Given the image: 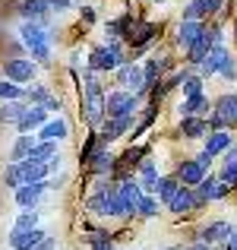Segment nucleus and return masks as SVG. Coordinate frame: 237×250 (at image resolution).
I'll return each instance as SVG.
<instances>
[{"instance_id": "nucleus-7", "label": "nucleus", "mask_w": 237, "mask_h": 250, "mask_svg": "<svg viewBox=\"0 0 237 250\" xmlns=\"http://www.w3.org/2000/svg\"><path fill=\"white\" fill-rule=\"evenodd\" d=\"M133 117H136V114H123V117H104V121L95 127L98 140H101L104 146H111L114 140H120V136L127 133L130 127H133Z\"/></svg>"}, {"instance_id": "nucleus-55", "label": "nucleus", "mask_w": 237, "mask_h": 250, "mask_svg": "<svg viewBox=\"0 0 237 250\" xmlns=\"http://www.w3.org/2000/svg\"><path fill=\"white\" fill-rule=\"evenodd\" d=\"M142 3H149V0H142Z\"/></svg>"}, {"instance_id": "nucleus-23", "label": "nucleus", "mask_w": 237, "mask_h": 250, "mask_svg": "<svg viewBox=\"0 0 237 250\" xmlns=\"http://www.w3.org/2000/svg\"><path fill=\"white\" fill-rule=\"evenodd\" d=\"M212 111L228 124V127H234V121H237V92H225V95H218V102L212 104Z\"/></svg>"}, {"instance_id": "nucleus-48", "label": "nucleus", "mask_w": 237, "mask_h": 250, "mask_svg": "<svg viewBox=\"0 0 237 250\" xmlns=\"http://www.w3.org/2000/svg\"><path fill=\"white\" fill-rule=\"evenodd\" d=\"M225 162H237V143H234V140L228 143V149L221 152V165H225Z\"/></svg>"}, {"instance_id": "nucleus-8", "label": "nucleus", "mask_w": 237, "mask_h": 250, "mask_svg": "<svg viewBox=\"0 0 237 250\" xmlns=\"http://www.w3.org/2000/svg\"><path fill=\"white\" fill-rule=\"evenodd\" d=\"M114 83L120 85V89L133 92V95H139L142 92V67H139V61H123L120 67L114 70Z\"/></svg>"}, {"instance_id": "nucleus-43", "label": "nucleus", "mask_w": 237, "mask_h": 250, "mask_svg": "<svg viewBox=\"0 0 237 250\" xmlns=\"http://www.w3.org/2000/svg\"><path fill=\"white\" fill-rule=\"evenodd\" d=\"M3 184H6L10 190L19 187V168H16V162H10V165L3 168Z\"/></svg>"}, {"instance_id": "nucleus-32", "label": "nucleus", "mask_w": 237, "mask_h": 250, "mask_svg": "<svg viewBox=\"0 0 237 250\" xmlns=\"http://www.w3.org/2000/svg\"><path fill=\"white\" fill-rule=\"evenodd\" d=\"M161 212V203H158L155 193H142L139 196V206H136V219H155Z\"/></svg>"}, {"instance_id": "nucleus-26", "label": "nucleus", "mask_w": 237, "mask_h": 250, "mask_svg": "<svg viewBox=\"0 0 237 250\" xmlns=\"http://www.w3.org/2000/svg\"><path fill=\"white\" fill-rule=\"evenodd\" d=\"M164 206H168V212H174V215L193 212V196H190V187H183V184H180V187L174 190V196H171Z\"/></svg>"}, {"instance_id": "nucleus-18", "label": "nucleus", "mask_w": 237, "mask_h": 250, "mask_svg": "<svg viewBox=\"0 0 237 250\" xmlns=\"http://www.w3.org/2000/svg\"><path fill=\"white\" fill-rule=\"evenodd\" d=\"M44 121H48V111H44L41 104H29V108L22 111V117H19L13 127H16V133H32V130H38Z\"/></svg>"}, {"instance_id": "nucleus-37", "label": "nucleus", "mask_w": 237, "mask_h": 250, "mask_svg": "<svg viewBox=\"0 0 237 250\" xmlns=\"http://www.w3.org/2000/svg\"><path fill=\"white\" fill-rule=\"evenodd\" d=\"M183 54H187V63H190V67H199V63H202V57L209 54V44L199 38V42H196V44H190V48L183 51Z\"/></svg>"}, {"instance_id": "nucleus-44", "label": "nucleus", "mask_w": 237, "mask_h": 250, "mask_svg": "<svg viewBox=\"0 0 237 250\" xmlns=\"http://www.w3.org/2000/svg\"><path fill=\"white\" fill-rule=\"evenodd\" d=\"M95 146H98V133H95V130H89V136H85V143H82V162H89V159H92Z\"/></svg>"}, {"instance_id": "nucleus-28", "label": "nucleus", "mask_w": 237, "mask_h": 250, "mask_svg": "<svg viewBox=\"0 0 237 250\" xmlns=\"http://www.w3.org/2000/svg\"><path fill=\"white\" fill-rule=\"evenodd\" d=\"M29 108L25 98H13V102H0V124H16L22 117V111Z\"/></svg>"}, {"instance_id": "nucleus-47", "label": "nucleus", "mask_w": 237, "mask_h": 250, "mask_svg": "<svg viewBox=\"0 0 237 250\" xmlns=\"http://www.w3.org/2000/svg\"><path fill=\"white\" fill-rule=\"evenodd\" d=\"M41 108H44V111H60V98H57L54 92H48V98L41 102Z\"/></svg>"}, {"instance_id": "nucleus-22", "label": "nucleus", "mask_w": 237, "mask_h": 250, "mask_svg": "<svg viewBox=\"0 0 237 250\" xmlns=\"http://www.w3.org/2000/svg\"><path fill=\"white\" fill-rule=\"evenodd\" d=\"M177 130L183 133V140H202L209 133V124L202 114H187V117H180V127Z\"/></svg>"}, {"instance_id": "nucleus-14", "label": "nucleus", "mask_w": 237, "mask_h": 250, "mask_svg": "<svg viewBox=\"0 0 237 250\" xmlns=\"http://www.w3.org/2000/svg\"><path fill=\"white\" fill-rule=\"evenodd\" d=\"M228 54H231V51H228V44H212V48H209V54L202 57V63H199V67H193V70L202 76V80H209V76H215L221 70V63H225Z\"/></svg>"}, {"instance_id": "nucleus-16", "label": "nucleus", "mask_w": 237, "mask_h": 250, "mask_svg": "<svg viewBox=\"0 0 237 250\" xmlns=\"http://www.w3.org/2000/svg\"><path fill=\"white\" fill-rule=\"evenodd\" d=\"M202 29H206V22H199V19H180L177 22V48L187 51L190 44H196L202 38Z\"/></svg>"}, {"instance_id": "nucleus-17", "label": "nucleus", "mask_w": 237, "mask_h": 250, "mask_svg": "<svg viewBox=\"0 0 237 250\" xmlns=\"http://www.w3.org/2000/svg\"><path fill=\"white\" fill-rule=\"evenodd\" d=\"M16 13L22 19H29V22H44V25H48V19H51V6L44 3V0H19Z\"/></svg>"}, {"instance_id": "nucleus-13", "label": "nucleus", "mask_w": 237, "mask_h": 250, "mask_svg": "<svg viewBox=\"0 0 237 250\" xmlns=\"http://www.w3.org/2000/svg\"><path fill=\"white\" fill-rule=\"evenodd\" d=\"M44 234H48V228H41V225H35V228H13L6 241H10L13 250H32Z\"/></svg>"}, {"instance_id": "nucleus-35", "label": "nucleus", "mask_w": 237, "mask_h": 250, "mask_svg": "<svg viewBox=\"0 0 237 250\" xmlns=\"http://www.w3.org/2000/svg\"><path fill=\"white\" fill-rule=\"evenodd\" d=\"M202 42H206L209 48H212V44H225V25H221V22L209 25L206 22V29H202Z\"/></svg>"}, {"instance_id": "nucleus-4", "label": "nucleus", "mask_w": 237, "mask_h": 250, "mask_svg": "<svg viewBox=\"0 0 237 250\" xmlns=\"http://www.w3.org/2000/svg\"><path fill=\"white\" fill-rule=\"evenodd\" d=\"M139 104H142V98L139 95H133V92H127V89H111V92H104V117H123V114H136L139 111Z\"/></svg>"}, {"instance_id": "nucleus-30", "label": "nucleus", "mask_w": 237, "mask_h": 250, "mask_svg": "<svg viewBox=\"0 0 237 250\" xmlns=\"http://www.w3.org/2000/svg\"><path fill=\"white\" fill-rule=\"evenodd\" d=\"M57 143L54 140H38L35 146H32V152H29V159H35V162H44V165H48V162H54L57 159Z\"/></svg>"}, {"instance_id": "nucleus-45", "label": "nucleus", "mask_w": 237, "mask_h": 250, "mask_svg": "<svg viewBox=\"0 0 237 250\" xmlns=\"http://www.w3.org/2000/svg\"><path fill=\"white\" fill-rule=\"evenodd\" d=\"M190 196H193V209H206V206H209L206 193H202L199 187H190Z\"/></svg>"}, {"instance_id": "nucleus-54", "label": "nucleus", "mask_w": 237, "mask_h": 250, "mask_svg": "<svg viewBox=\"0 0 237 250\" xmlns=\"http://www.w3.org/2000/svg\"><path fill=\"white\" fill-rule=\"evenodd\" d=\"M234 44H237V16H234Z\"/></svg>"}, {"instance_id": "nucleus-6", "label": "nucleus", "mask_w": 237, "mask_h": 250, "mask_svg": "<svg viewBox=\"0 0 237 250\" xmlns=\"http://www.w3.org/2000/svg\"><path fill=\"white\" fill-rule=\"evenodd\" d=\"M3 76L19 85H29L38 76V63L32 57H10V61H3Z\"/></svg>"}, {"instance_id": "nucleus-24", "label": "nucleus", "mask_w": 237, "mask_h": 250, "mask_svg": "<svg viewBox=\"0 0 237 250\" xmlns=\"http://www.w3.org/2000/svg\"><path fill=\"white\" fill-rule=\"evenodd\" d=\"M196 187H199L202 193H206V200H209V203H221L228 193H231V190H228L225 184L218 181V174H209V171H206V177H202V181L196 184Z\"/></svg>"}, {"instance_id": "nucleus-12", "label": "nucleus", "mask_w": 237, "mask_h": 250, "mask_svg": "<svg viewBox=\"0 0 237 250\" xmlns=\"http://www.w3.org/2000/svg\"><path fill=\"white\" fill-rule=\"evenodd\" d=\"M133 177H136V184H139V190L142 193H155V187H158V165H155V159H146L142 155L139 159V165H136L133 171Z\"/></svg>"}, {"instance_id": "nucleus-56", "label": "nucleus", "mask_w": 237, "mask_h": 250, "mask_svg": "<svg viewBox=\"0 0 237 250\" xmlns=\"http://www.w3.org/2000/svg\"><path fill=\"white\" fill-rule=\"evenodd\" d=\"M234 127H237V121H234Z\"/></svg>"}, {"instance_id": "nucleus-51", "label": "nucleus", "mask_w": 237, "mask_h": 250, "mask_svg": "<svg viewBox=\"0 0 237 250\" xmlns=\"http://www.w3.org/2000/svg\"><path fill=\"white\" fill-rule=\"evenodd\" d=\"M196 162H199V165L209 171V168H212V162H215V159H212V155H209V152H199V155H196Z\"/></svg>"}, {"instance_id": "nucleus-50", "label": "nucleus", "mask_w": 237, "mask_h": 250, "mask_svg": "<svg viewBox=\"0 0 237 250\" xmlns=\"http://www.w3.org/2000/svg\"><path fill=\"white\" fill-rule=\"evenodd\" d=\"M79 19H82L85 25H92L95 22V10H92V6H82V10H79Z\"/></svg>"}, {"instance_id": "nucleus-15", "label": "nucleus", "mask_w": 237, "mask_h": 250, "mask_svg": "<svg viewBox=\"0 0 237 250\" xmlns=\"http://www.w3.org/2000/svg\"><path fill=\"white\" fill-rule=\"evenodd\" d=\"M85 165H89V171H92L95 177H108L111 168H114V152H111V146H104V143L98 140L95 152H92V159L85 162Z\"/></svg>"}, {"instance_id": "nucleus-11", "label": "nucleus", "mask_w": 237, "mask_h": 250, "mask_svg": "<svg viewBox=\"0 0 237 250\" xmlns=\"http://www.w3.org/2000/svg\"><path fill=\"white\" fill-rule=\"evenodd\" d=\"M225 10V0H187L180 19H199V22H209L212 16Z\"/></svg>"}, {"instance_id": "nucleus-36", "label": "nucleus", "mask_w": 237, "mask_h": 250, "mask_svg": "<svg viewBox=\"0 0 237 250\" xmlns=\"http://www.w3.org/2000/svg\"><path fill=\"white\" fill-rule=\"evenodd\" d=\"M22 89L25 85L6 80V76H0V102H13V98H22Z\"/></svg>"}, {"instance_id": "nucleus-10", "label": "nucleus", "mask_w": 237, "mask_h": 250, "mask_svg": "<svg viewBox=\"0 0 237 250\" xmlns=\"http://www.w3.org/2000/svg\"><path fill=\"white\" fill-rule=\"evenodd\" d=\"M16 206L19 209H38L44 203V193H48V184L44 181H35V184H19L16 190Z\"/></svg>"}, {"instance_id": "nucleus-29", "label": "nucleus", "mask_w": 237, "mask_h": 250, "mask_svg": "<svg viewBox=\"0 0 237 250\" xmlns=\"http://www.w3.org/2000/svg\"><path fill=\"white\" fill-rule=\"evenodd\" d=\"M85 231H89V247H92V250H114V238H111L108 228H101V225H89Z\"/></svg>"}, {"instance_id": "nucleus-49", "label": "nucleus", "mask_w": 237, "mask_h": 250, "mask_svg": "<svg viewBox=\"0 0 237 250\" xmlns=\"http://www.w3.org/2000/svg\"><path fill=\"white\" fill-rule=\"evenodd\" d=\"M32 250H57V241H54V238H51V234H44V238H41V241H38V244H35V247H32Z\"/></svg>"}, {"instance_id": "nucleus-41", "label": "nucleus", "mask_w": 237, "mask_h": 250, "mask_svg": "<svg viewBox=\"0 0 237 250\" xmlns=\"http://www.w3.org/2000/svg\"><path fill=\"white\" fill-rule=\"evenodd\" d=\"M215 76H218L221 83H234V80H237V57H234V54H228V57H225V63H221V70H218Z\"/></svg>"}, {"instance_id": "nucleus-25", "label": "nucleus", "mask_w": 237, "mask_h": 250, "mask_svg": "<svg viewBox=\"0 0 237 250\" xmlns=\"http://www.w3.org/2000/svg\"><path fill=\"white\" fill-rule=\"evenodd\" d=\"M202 140H206L202 152H209L212 159H218V155L228 149V143H231V133H228V130H209V133L202 136Z\"/></svg>"}, {"instance_id": "nucleus-27", "label": "nucleus", "mask_w": 237, "mask_h": 250, "mask_svg": "<svg viewBox=\"0 0 237 250\" xmlns=\"http://www.w3.org/2000/svg\"><path fill=\"white\" fill-rule=\"evenodd\" d=\"M209 95L206 92H193V95H183V102H180V117H187V114H206L209 111Z\"/></svg>"}, {"instance_id": "nucleus-40", "label": "nucleus", "mask_w": 237, "mask_h": 250, "mask_svg": "<svg viewBox=\"0 0 237 250\" xmlns=\"http://www.w3.org/2000/svg\"><path fill=\"white\" fill-rule=\"evenodd\" d=\"M218 181L225 184L228 190H237V162H225L218 171Z\"/></svg>"}, {"instance_id": "nucleus-3", "label": "nucleus", "mask_w": 237, "mask_h": 250, "mask_svg": "<svg viewBox=\"0 0 237 250\" xmlns=\"http://www.w3.org/2000/svg\"><path fill=\"white\" fill-rule=\"evenodd\" d=\"M123 61H127L123 42H108V38H104V44H98V48L89 51V70H95V73H114Z\"/></svg>"}, {"instance_id": "nucleus-19", "label": "nucleus", "mask_w": 237, "mask_h": 250, "mask_svg": "<svg viewBox=\"0 0 237 250\" xmlns=\"http://www.w3.org/2000/svg\"><path fill=\"white\" fill-rule=\"evenodd\" d=\"M16 168H19V184H35V181H44V177H51V168L44 165V162H35V159L16 162Z\"/></svg>"}, {"instance_id": "nucleus-5", "label": "nucleus", "mask_w": 237, "mask_h": 250, "mask_svg": "<svg viewBox=\"0 0 237 250\" xmlns=\"http://www.w3.org/2000/svg\"><path fill=\"white\" fill-rule=\"evenodd\" d=\"M139 184H136V177H120L117 181V200H120V212H123V222L127 219H136V206H139Z\"/></svg>"}, {"instance_id": "nucleus-46", "label": "nucleus", "mask_w": 237, "mask_h": 250, "mask_svg": "<svg viewBox=\"0 0 237 250\" xmlns=\"http://www.w3.org/2000/svg\"><path fill=\"white\" fill-rule=\"evenodd\" d=\"M44 3H48L54 13H67V10H73V6H76L73 0H44Z\"/></svg>"}, {"instance_id": "nucleus-52", "label": "nucleus", "mask_w": 237, "mask_h": 250, "mask_svg": "<svg viewBox=\"0 0 237 250\" xmlns=\"http://www.w3.org/2000/svg\"><path fill=\"white\" fill-rule=\"evenodd\" d=\"M225 250H237V228H234V231H231V238L225 241Z\"/></svg>"}, {"instance_id": "nucleus-34", "label": "nucleus", "mask_w": 237, "mask_h": 250, "mask_svg": "<svg viewBox=\"0 0 237 250\" xmlns=\"http://www.w3.org/2000/svg\"><path fill=\"white\" fill-rule=\"evenodd\" d=\"M48 92H51V89H48L44 83H35V80H32V83L22 89V98H25L29 104H41L44 98H48Z\"/></svg>"}, {"instance_id": "nucleus-20", "label": "nucleus", "mask_w": 237, "mask_h": 250, "mask_svg": "<svg viewBox=\"0 0 237 250\" xmlns=\"http://www.w3.org/2000/svg\"><path fill=\"white\" fill-rule=\"evenodd\" d=\"M174 177L183 184V187H196V184L206 177V168L199 165L196 159H183L180 165H177V171H174Z\"/></svg>"}, {"instance_id": "nucleus-53", "label": "nucleus", "mask_w": 237, "mask_h": 250, "mask_svg": "<svg viewBox=\"0 0 237 250\" xmlns=\"http://www.w3.org/2000/svg\"><path fill=\"white\" fill-rule=\"evenodd\" d=\"M180 250H215V247H209V244H202V241H196V244H190V247H180Z\"/></svg>"}, {"instance_id": "nucleus-31", "label": "nucleus", "mask_w": 237, "mask_h": 250, "mask_svg": "<svg viewBox=\"0 0 237 250\" xmlns=\"http://www.w3.org/2000/svg\"><path fill=\"white\" fill-rule=\"evenodd\" d=\"M35 136L32 133H19L16 136V143H13V149H10V162H22V159H29V152H32V146H35Z\"/></svg>"}, {"instance_id": "nucleus-1", "label": "nucleus", "mask_w": 237, "mask_h": 250, "mask_svg": "<svg viewBox=\"0 0 237 250\" xmlns=\"http://www.w3.org/2000/svg\"><path fill=\"white\" fill-rule=\"evenodd\" d=\"M19 42H22L25 54H32V61H35L38 67H48L51 63V42H54V32H51L44 22H29V19H22V25H19Z\"/></svg>"}, {"instance_id": "nucleus-38", "label": "nucleus", "mask_w": 237, "mask_h": 250, "mask_svg": "<svg viewBox=\"0 0 237 250\" xmlns=\"http://www.w3.org/2000/svg\"><path fill=\"white\" fill-rule=\"evenodd\" d=\"M155 117H158V104H152V102H149V108L142 111V117H139V124H136L133 136H142V133H146V130L155 124Z\"/></svg>"}, {"instance_id": "nucleus-42", "label": "nucleus", "mask_w": 237, "mask_h": 250, "mask_svg": "<svg viewBox=\"0 0 237 250\" xmlns=\"http://www.w3.org/2000/svg\"><path fill=\"white\" fill-rule=\"evenodd\" d=\"M180 89H183V95H193V92H202V76H199V73H193V70H190V73L183 76Z\"/></svg>"}, {"instance_id": "nucleus-33", "label": "nucleus", "mask_w": 237, "mask_h": 250, "mask_svg": "<svg viewBox=\"0 0 237 250\" xmlns=\"http://www.w3.org/2000/svg\"><path fill=\"white\" fill-rule=\"evenodd\" d=\"M177 187H180V181H177L174 174H161V177H158V187H155V196H158V203L164 206V203H168L171 196H174V190H177Z\"/></svg>"}, {"instance_id": "nucleus-39", "label": "nucleus", "mask_w": 237, "mask_h": 250, "mask_svg": "<svg viewBox=\"0 0 237 250\" xmlns=\"http://www.w3.org/2000/svg\"><path fill=\"white\" fill-rule=\"evenodd\" d=\"M35 225H41L38 209H22V212L16 215V222H13V228H35Z\"/></svg>"}, {"instance_id": "nucleus-2", "label": "nucleus", "mask_w": 237, "mask_h": 250, "mask_svg": "<svg viewBox=\"0 0 237 250\" xmlns=\"http://www.w3.org/2000/svg\"><path fill=\"white\" fill-rule=\"evenodd\" d=\"M82 108H85L89 127L95 130L104 121V85L95 70H85V76H82Z\"/></svg>"}, {"instance_id": "nucleus-21", "label": "nucleus", "mask_w": 237, "mask_h": 250, "mask_svg": "<svg viewBox=\"0 0 237 250\" xmlns=\"http://www.w3.org/2000/svg\"><path fill=\"white\" fill-rule=\"evenodd\" d=\"M70 136V124L63 117H48V121L38 127V136L35 140H54V143H63Z\"/></svg>"}, {"instance_id": "nucleus-9", "label": "nucleus", "mask_w": 237, "mask_h": 250, "mask_svg": "<svg viewBox=\"0 0 237 250\" xmlns=\"http://www.w3.org/2000/svg\"><path fill=\"white\" fill-rule=\"evenodd\" d=\"M231 231H234V225L228 219H212V222H206V225L199 228L196 241H202V244H209V247H218V244H225V241L231 238Z\"/></svg>"}]
</instances>
